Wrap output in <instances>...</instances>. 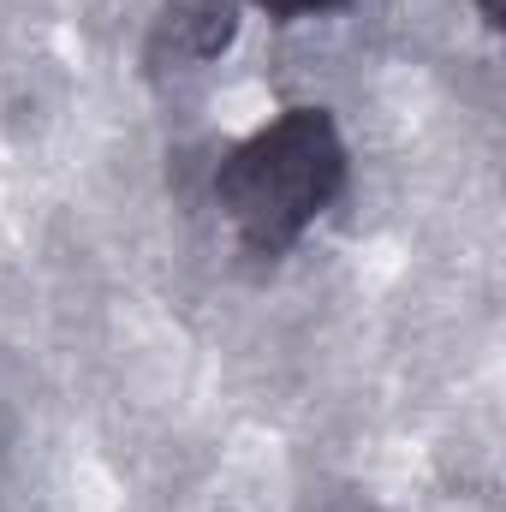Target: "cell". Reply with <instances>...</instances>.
<instances>
[{"label":"cell","instance_id":"3","mask_svg":"<svg viewBox=\"0 0 506 512\" xmlns=\"http://www.w3.org/2000/svg\"><path fill=\"white\" fill-rule=\"evenodd\" d=\"M477 12H483V24H489V30H501V12H506V0H477Z\"/></svg>","mask_w":506,"mask_h":512},{"label":"cell","instance_id":"2","mask_svg":"<svg viewBox=\"0 0 506 512\" xmlns=\"http://www.w3.org/2000/svg\"><path fill=\"white\" fill-rule=\"evenodd\" d=\"M245 6L268 12V18H322V12H340L352 0H245Z\"/></svg>","mask_w":506,"mask_h":512},{"label":"cell","instance_id":"1","mask_svg":"<svg viewBox=\"0 0 506 512\" xmlns=\"http://www.w3.org/2000/svg\"><path fill=\"white\" fill-rule=\"evenodd\" d=\"M346 173H352V155H346L334 114L298 102V108H280L251 137H239L221 155L209 191L245 256L280 262L340 203Z\"/></svg>","mask_w":506,"mask_h":512}]
</instances>
